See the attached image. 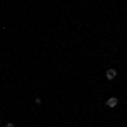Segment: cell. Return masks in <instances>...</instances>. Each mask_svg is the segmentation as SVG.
<instances>
[{
  "mask_svg": "<svg viewBox=\"0 0 127 127\" xmlns=\"http://www.w3.org/2000/svg\"><path fill=\"white\" fill-rule=\"evenodd\" d=\"M117 103H119V100L115 97H112V98H108V100H107V107H110V108L117 107Z\"/></svg>",
  "mask_w": 127,
  "mask_h": 127,
  "instance_id": "1",
  "label": "cell"
},
{
  "mask_svg": "<svg viewBox=\"0 0 127 127\" xmlns=\"http://www.w3.org/2000/svg\"><path fill=\"white\" fill-rule=\"evenodd\" d=\"M115 76H117V71H115V69H107V80L112 81Z\"/></svg>",
  "mask_w": 127,
  "mask_h": 127,
  "instance_id": "2",
  "label": "cell"
},
{
  "mask_svg": "<svg viewBox=\"0 0 127 127\" xmlns=\"http://www.w3.org/2000/svg\"><path fill=\"white\" fill-rule=\"evenodd\" d=\"M5 127H15V124H12V122H9V124H7Z\"/></svg>",
  "mask_w": 127,
  "mask_h": 127,
  "instance_id": "3",
  "label": "cell"
},
{
  "mask_svg": "<svg viewBox=\"0 0 127 127\" xmlns=\"http://www.w3.org/2000/svg\"><path fill=\"white\" fill-rule=\"evenodd\" d=\"M0 122H2V120H0Z\"/></svg>",
  "mask_w": 127,
  "mask_h": 127,
  "instance_id": "4",
  "label": "cell"
}]
</instances>
